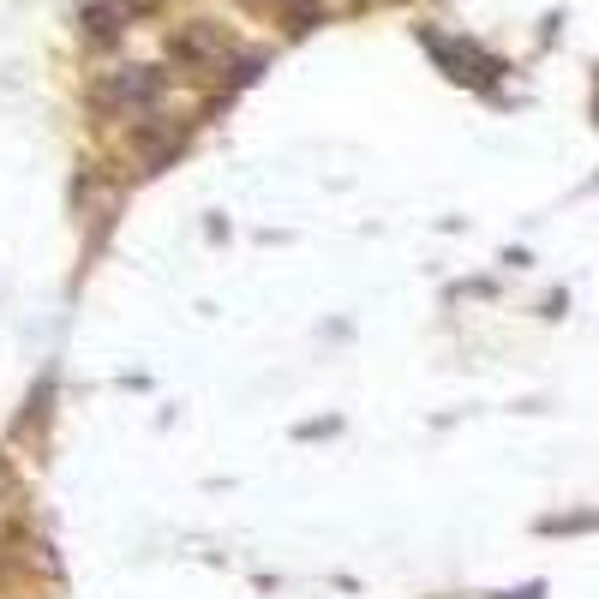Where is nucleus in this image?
<instances>
[{
  "instance_id": "nucleus-1",
  "label": "nucleus",
  "mask_w": 599,
  "mask_h": 599,
  "mask_svg": "<svg viewBox=\"0 0 599 599\" xmlns=\"http://www.w3.org/2000/svg\"><path fill=\"white\" fill-rule=\"evenodd\" d=\"M120 24H126L120 6H90V12H84V36H90V42H114Z\"/></svg>"
}]
</instances>
